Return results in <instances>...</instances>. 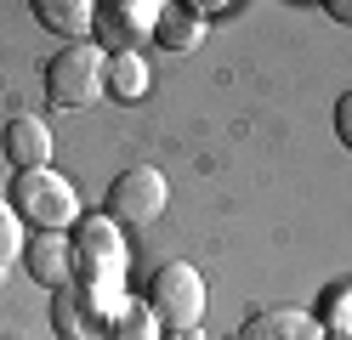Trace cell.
<instances>
[{"label": "cell", "mask_w": 352, "mask_h": 340, "mask_svg": "<svg viewBox=\"0 0 352 340\" xmlns=\"http://www.w3.org/2000/svg\"><path fill=\"white\" fill-rule=\"evenodd\" d=\"M52 324H57L63 340H108L114 312L97 295H85L80 284H63V289H52Z\"/></svg>", "instance_id": "cell-6"}, {"label": "cell", "mask_w": 352, "mask_h": 340, "mask_svg": "<svg viewBox=\"0 0 352 340\" xmlns=\"http://www.w3.org/2000/svg\"><path fill=\"white\" fill-rule=\"evenodd\" d=\"M170 340H193V335H170Z\"/></svg>", "instance_id": "cell-19"}, {"label": "cell", "mask_w": 352, "mask_h": 340, "mask_svg": "<svg viewBox=\"0 0 352 340\" xmlns=\"http://www.w3.org/2000/svg\"><path fill=\"white\" fill-rule=\"evenodd\" d=\"M108 63H114V57H108L102 45H91V40L57 52V57L46 63V102L63 108V113L91 108V102L102 97V85H108Z\"/></svg>", "instance_id": "cell-3"}, {"label": "cell", "mask_w": 352, "mask_h": 340, "mask_svg": "<svg viewBox=\"0 0 352 340\" xmlns=\"http://www.w3.org/2000/svg\"><path fill=\"white\" fill-rule=\"evenodd\" d=\"M329 17H336L341 23V29H352V0H329V6H324Z\"/></svg>", "instance_id": "cell-18"}, {"label": "cell", "mask_w": 352, "mask_h": 340, "mask_svg": "<svg viewBox=\"0 0 352 340\" xmlns=\"http://www.w3.org/2000/svg\"><path fill=\"white\" fill-rule=\"evenodd\" d=\"M125 238H120V221H108V216H85L80 221V233H74V272H80V289L85 295H97V301L108 312H120L125 301Z\"/></svg>", "instance_id": "cell-1"}, {"label": "cell", "mask_w": 352, "mask_h": 340, "mask_svg": "<svg viewBox=\"0 0 352 340\" xmlns=\"http://www.w3.org/2000/svg\"><path fill=\"white\" fill-rule=\"evenodd\" d=\"M160 17H165L160 0H120V6H97V23H102L114 40H142V34L160 29Z\"/></svg>", "instance_id": "cell-10"}, {"label": "cell", "mask_w": 352, "mask_h": 340, "mask_svg": "<svg viewBox=\"0 0 352 340\" xmlns=\"http://www.w3.org/2000/svg\"><path fill=\"white\" fill-rule=\"evenodd\" d=\"M29 249V238H23V216L12 210V199H0V284H6V272L17 267V256Z\"/></svg>", "instance_id": "cell-14"}, {"label": "cell", "mask_w": 352, "mask_h": 340, "mask_svg": "<svg viewBox=\"0 0 352 340\" xmlns=\"http://www.w3.org/2000/svg\"><path fill=\"white\" fill-rule=\"evenodd\" d=\"M165 204H170V181L160 165H131L114 176V188H108V221H120V227H148V221H160L165 216Z\"/></svg>", "instance_id": "cell-5"}, {"label": "cell", "mask_w": 352, "mask_h": 340, "mask_svg": "<svg viewBox=\"0 0 352 340\" xmlns=\"http://www.w3.org/2000/svg\"><path fill=\"white\" fill-rule=\"evenodd\" d=\"M336 136H341V148H352V91H341V102H336Z\"/></svg>", "instance_id": "cell-17"}, {"label": "cell", "mask_w": 352, "mask_h": 340, "mask_svg": "<svg viewBox=\"0 0 352 340\" xmlns=\"http://www.w3.org/2000/svg\"><path fill=\"white\" fill-rule=\"evenodd\" d=\"M0 153L17 170H46L52 165V125L40 113H12L6 131H0Z\"/></svg>", "instance_id": "cell-8"}, {"label": "cell", "mask_w": 352, "mask_h": 340, "mask_svg": "<svg viewBox=\"0 0 352 340\" xmlns=\"http://www.w3.org/2000/svg\"><path fill=\"white\" fill-rule=\"evenodd\" d=\"M34 12H40V23H46V29L69 34L74 45L97 29V6H91V0H34Z\"/></svg>", "instance_id": "cell-11"}, {"label": "cell", "mask_w": 352, "mask_h": 340, "mask_svg": "<svg viewBox=\"0 0 352 340\" xmlns=\"http://www.w3.org/2000/svg\"><path fill=\"white\" fill-rule=\"evenodd\" d=\"M29 272H34V284H52V289H63V284H74V244L63 238V233H40V238H29Z\"/></svg>", "instance_id": "cell-9"}, {"label": "cell", "mask_w": 352, "mask_h": 340, "mask_svg": "<svg viewBox=\"0 0 352 340\" xmlns=\"http://www.w3.org/2000/svg\"><path fill=\"white\" fill-rule=\"evenodd\" d=\"M160 45L165 52H193L199 45V34H205V23L199 17H188V12H176V6H165V17H160Z\"/></svg>", "instance_id": "cell-13"}, {"label": "cell", "mask_w": 352, "mask_h": 340, "mask_svg": "<svg viewBox=\"0 0 352 340\" xmlns=\"http://www.w3.org/2000/svg\"><path fill=\"white\" fill-rule=\"evenodd\" d=\"M329 340H336V335H329Z\"/></svg>", "instance_id": "cell-20"}, {"label": "cell", "mask_w": 352, "mask_h": 340, "mask_svg": "<svg viewBox=\"0 0 352 340\" xmlns=\"http://www.w3.org/2000/svg\"><path fill=\"white\" fill-rule=\"evenodd\" d=\"M12 210L23 216V227H40V233H69V227L80 221V193L74 181L63 170H17L12 181Z\"/></svg>", "instance_id": "cell-2"}, {"label": "cell", "mask_w": 352, "mask_h": 340, "mask_svg": "<svg viewBox=\"0 0 352 340\" xmlns=\"http://www.w3.org/2000/svg\"><path fill=\"white\" fill-rule=\"evenodd\" d=\"M108 80H114V91H120L125 102H137L142 91H148V63H142L137 52H125V57L108 63Z\"/></svg>", "instance_id": "cell-15"}, {"label": "cell", "mask_w": 352, "mask_h": 340, "mask_svg": "<svg viewBox=\"0 0 352 340\" xmlns=\"http://www.w3.org/2000/svg\"><path fill=\"white\" fill-rule=\"evenodd\" d=\"M205 301H210V289L193 261H165L148 284V306L160 317V329H176V335H193L205 324Z\"/></svg>", "instance_id": "cell-4"}, {"label": "cell", "mask_w": 352, "mask_h": 340, "mask_svg": "<svg viewBox=\"0 0 352 340\" xmlns=\"http://www.w3.org/2000/svg\"><path fill=\"white\" fill-rule=\"evenodd\" d=\"M108 340H160V317H153V306L125 295L120 312H114V324H108Z\"/></svg>", "instance_id": "cell-12"}, {"label": "cell", "mask_w": 352, "mask_h": 340, "mask_svg": "<svg viewBox=\"0 0 352 340\" xmlns=\"http://www.w3.org/2000/svg\"><path fill=\"white\" fill-rule=\"evenodd\" d=\"M233 340H329V335L318 324V312L307 306H267V312H250Z\"/></svg>", "instance_id": "cell-7"}, {"label": "cell", "mask_w": 352, "mask_h": 340, "mask_svg": "<svg viewBox=\"0 0 352 340\" xmlns=\"http://www.w3.org/2000/svg\"><path fill=\"white\" fill-rule=\"evenodd\" d=\"M318 324H324V335H336V340H352V284H346V289H336V295L324 301Z\"/></svg>", "instance_id": "cell-16"}]
</instances>
